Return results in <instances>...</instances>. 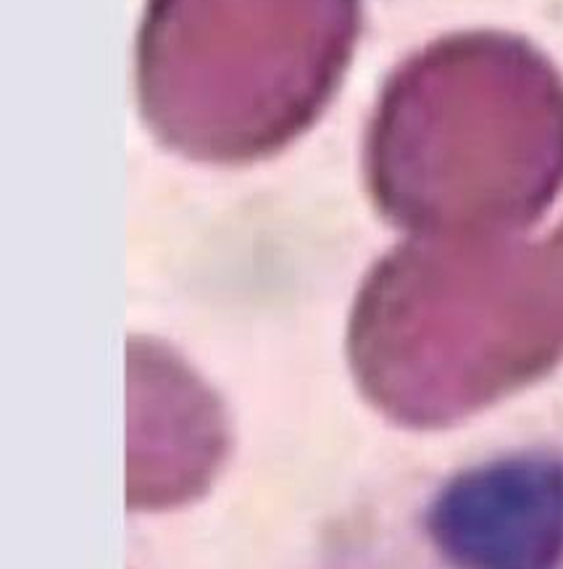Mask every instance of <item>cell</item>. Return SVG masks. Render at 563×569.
<instances>
[{"instance_id": "obj_2", "label": "cell", "mask_w": 563, "mask_h": 569, "mask_svg": "<svg viewBox=\"0 0 563 569\" xmlns=\"http://www.w3.org/2000/svg\"><path fill=\"white\" fill-rule=\"evenodd\" d=\"M372 142L393 182H547L563 169V82L513 38L443 40L393 77Z\"/></svg>"}, {"instance_id": "obj_1", "label": "cell", "mask_w": 563, "mask_h": 569, "mask_svg": "<svg viewBox=\"0 0 563 569\" xmlns=\"http://www.w3.org/2000/svg\"><path fill=\"white\" fill-rule=\"evenodd\" d=\"M353 0H159L142 42L145 117L192 153L280 146L326 101Z\"/></svg>"}]
</instances>
